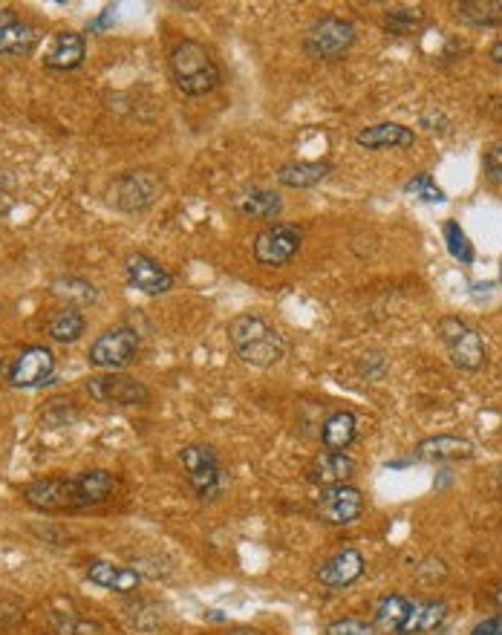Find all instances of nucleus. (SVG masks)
I'll return each mask as SVG.
<instances>
[{"label": "nucleus", "instance_id": "e433bc0d", "mask_svg": "<svg viewBox=\"0 0 502 635\" xmlns=\"http://www.w3.org/2000/svg\"><path fill=\"white\" fill-rule=\"evenodd\" d=\"M471 635H502V621L500 618H485L482 624L474 627V633Z\"/></svg>", "mask_w": 502, "mask_h": 635}, {"label": "nucleus", "instance_id": "7ed1b4c3", "mask_svg": "<svg viewBox=\"0 0 502 635\" xmlns=\"http://www.w3.org/2000/svg\"><path fill=\"white\" fill-rule=\"evenodd\" d=\"M355 44V26L338 15H324L306 29L303 50L315 61H341Z\"/></svg>", "mask_w": 502, "mask_h": 635}, {"label": "nucleus", "instance_id": "58836bf2", "mask_svg": "<svg viewBox=\"0 0 502 635\" xmlns=\"http://www.w3.org/2000/svg\"><path fill=\"white\" fill-rule=\"evenodd\" d=\"M12 205H15V200L9 197V191H0V220L12 211Z\"/></svg>", "mask_w": 502, "mask_h": 635}, {"label": "nucleus", "instance_id": "7c9ffc66", "mask_svg": "<svg viewBox=\"0 0 502 635\" xmlns=\"http://www.w3.org/2000/svg\"><path fill=\"white\" fill-rule=\"evenodd\" d=\"M52 630L55 635H101V624L76 612H52Z\"/></svg>", "mask_w": 502, "mask_h": 635}, {"label": "nucleus", "instance_id": "b1692460", "mask_svg": "<svg viewBox=\"0 0 502 635\" xmlns=\"http://www.w3.org/2000/svg\"><path fill=\"white\" fill-rule=\"evenodd\" d=\"M332 174L329 162H286L277 171V182L286 188H312Z\"/></svg>", "mask_w": 502, "mask_h": 635}, {"label": "nucleus", "instance_id": "1a4fd4ad", "mask_svg": "<svg viewBox=\"0 0 502 635\" xmlns=\"http://www.w3.org/2000/svg\"><path fill=\"white\" fill-rule=\"evenodd\" d=\"M301 252V231L289 223H272L254 237V260L266 269L286 266Z\"/></svg>", "mask_w": 502, "mask_h": 635}, {"label": "nucleus", "instance_id": "20e7f679", "mask_svg": "<svg viewBox=\"0 0 502 635\" xmlns=\"http://www.w3.org/2000/svg\"><path fill=\"white\" fill-rule=\"evenodd\" d=\"M179 462L202 500H214L226 491V468L220 465V457L211 445H185Z\"/></svg>", "mask_w": 502, "mask_h": 635}, {"label": "nucleus", "instance_id": "393cba45", "mask_svg": "<svg viewBox=\"0 0 502 635\" xmlns=\"http://www.w3.org/2000/svg\"><path fill=\"white\" fill-rule=\"evenodd\" d=\"M355 428H358V422H355V416H352L350 410L332 413L327 422H324V431H321L324 448L332 451V454H344L352 445V439H355Z\"/></svg>", "mask_w": 502, "mask_h": 635}, {"label": "nucleus", "instance_id": "bb28decb", "mask_svg": "<svg viewBox=\"0 0 502 635\" xmlns=\"http://www.w3.org/2000/svg\"><path fill=\"white\" fill-rule=\"evenodd\" d=\"M52 292L73 306H90V304H96V301H99V292H96V286H93L90 280L73 278V275H70V278L52 280Z\"/></svg>", "mask_w": 502, "mask_h": 635}, {"label": "nucleus", "instance_id": "a878e982", "mask_svg": "<svg viewBox=\"0 0 502 635\" xmlns=\"http://www.w3.org/2000/svg\"><path fill=\"white\" fill-rule=\"evenodd\" d=\"M50 338L52 341H58V344H73L78 341L84 330H87V321H84V315L78 312L76 306H64V309H58L55 315L50 318Z\"/></svg>", "mask_w": 502, "mask_h": 635}, {"label": "nucleus", "instance_id": "f03ea898", "mask_svg": "<svg viewBox=\"0 0 502 635\" xmlns=\"http://www.w3.org/2000/svg\"><path fill=\"white\" fill-rule=\"evenodd\" d=\"M168 67L174 84L185 96H205L217 90L220 84V67L211 58V52L202 47L200 41H179L168 52Z\"/></svg>", "mask_w": 502, "mask_h": 635}, {"label": "nucleus", "instance_id": "6e6552de", "mask_svg": "<svg viewBox=\"0 0 502 635\" xmlns=\"http://www.w3.org/2000/svg\"><path fill=\"white\" fill-rule=\"evenodd\" d=\"M139 353V332L130 327H116V330L101 332L90 347V364L99 370H125L130 361H136Z\"/></svg>", "mask_w": 502, "mask_h": 635}, {"label": "nucleus", "instance_id": "9b49d317", "mask_svg": "<svg viewBox=\"0 0 502 635\" xmlns=\"http://www.w3.org/2000/svg\"><path fill=\"white\" fill-rule=\"evenodd\" d=\"M52 376H55V356H52L50 347H44V344L26 347L9 364V384L21 387V390L44 387V384H50Z\"/></svg>", "mask_w": 502, "mask_h": 635}, {"label": "nucleus", "instance_id": "79ce46f5", "mask_svg": "<svg viewBox=\"0 0 502 635\" xmlns=\"http://www.w3.org/2000/svg\"><path fill=\"white\" fill-rule=\"evenodd\" d=\"M12 185V177H6V171H0V191H6Z\"/></svg>", "mask_w": 502, "mask_h": 635}, {"label": "nucleus", "instance_id": "cd10ccee", "mask_svg": "<svg viewBox=\"0 0 502 635\" xmlns=\"http://www.w3.org/2000/svg\"><path fill=\"white\" fill-rule=\"evenodd\" d=\"M456 18L474 26H500L502 24V3L497 0H474V3H459Z\"/></svg>", "mask_w": 502, "mask_h": 635}, {"label": "nucleus", "instance_id": "2eb2a0df", "mask_svg": "<svg viewBox=\"0 0 502 635\" xmlns=\"http://www.w3.org/2000/svg\"><path fill=\"white\" fill-rule=\"evenodd\" d=\"M87 578H90V584L101 586L107 592H119V595H130L142 584V575L136 569H127V566L110 563V560H90Z\"/></svg>", "mask_w": 502, "mask_h": 635}, {"label": "nucleus", "instance_id": "39448f33", "mask_svg": "<svg viewBox=\"0 0 502 635\" xmlns=\"http://www.w3.org/2000/svg\"><path fill=\"white\" fill-rule=\"evenodd\" d=\"M439 335L451 353L453 364L468 370V373H477L485 367V344H482V335H479L474 327H468L462 318H442L439 321Z\"/></svg>", "mask_w": 502, "mask_h": 635}, {"label": "nucleus", "instance_id": "0eeeda50", "mask_svg": "<svg viewBox=\"0 0 502 635\" xmlns=\"http://www.w3.org/2000/svg\"><path fill=\"white\" fill-rule=\"evenodd\" d=\"M162 194V179L156 177L153 171H127L122 177L113 182L110 188V203L116 205L119 211L136 214L151 208Z\"/></svg>", "mask_w": 502, "mask_h": 635}, {"label": "nucleus", "instance_id": "9d476101", "mask_svg": "<svg viewBox=\"0 0 502 635\" xmlns=\"http://www.w3.org/2000/svg\"><path fill=\"white\" fill-rule=\"evenodd\" d=\"M87 393H90V399L104 402V405L142 407L151 402V390L139 379L125 376V373H107V376L87 379Z\"/></svg>", "mask_w": 502, "mask_h": 635}, {"label": "nucleus", "instance_id": "412c9836", "mask_svg": "<svg viewBox=\"0 0 502 635\" xmlns=\"http://www.w3.org/2000/svg\"><path fill=\"white\" fill-rule=\"evenodd\" d=\"M76 480L78 491H81V506L84 508L107 503V500L116 494V488H119V480H116L110 471H104V468L81 471V474H76Z\"/></svg>", "mask_w": 502, "mask_h": 635}, {"label": "nucleus", "instance_id": "c9c22d12", "mask_svg": "<svg viewBox=\"0 0 502 635\" xmlns=\"http://www.w3.org/2000/svg\"><path fill=\"white\" fill-rule=\"evenodd\" d=\"M485 177L494 185H502V145L485 153Z\"/></svg>", "mask_w": 502, "mask_h": 635}, {"label": "nucleus", "instance_id": "ea45409f", "mask_svg": "<svg viewBox=\"0 0 502 635\" xmlns=\"http://www.w3.org/2000/svg\"><path fill=\"white\" fill-rule=\"evenodd\" d=\"M491 58H494L497 64H502V41H497V44L491 47Z\"/></svg>", "mask_w": 502, "mask_h": 635}, {"label": "nucleus", "instance_id": "72a5a7b5", "mask_svg": "<svg viewBox=\"0 0 502 635\" xmlns=\"http://www.w3.org/2000/svg\"><path fill=\"white\" fill-rule=\"evenodd\" d=\"M445 243H448V252L456 257V260H462V263H471L474 260V249H471V243H468V237H465V231L459 229V223H445Z\"/></svg>", "mask_w": 502, "mask_h": 635}, {"label": "nucleus", "instance_id": "c756f323", "mask_svg": "<svg viewBox=\"0 0 502 635\" xmlns=\"http://www.w3.org/2000/svg\"><path fill=\"white\" fill-rule=\"evenodd\" d=\"M422 24H425V12L419 6H393V9L384 12V26L393 35H407Z\"/></svg>", "mask_w": 502, "mask_h": 635}, {"label": "nucleus", "instance_id": "f257e3e1", "mask_svg": "<svg viewBox=\"0 0 502 635\" xmlns=\"http://www.w3.org/2000/svg\"><path fill=\"white\" fill-rule=\"evenodd\" d=\"M228 341L243 364L260 367V370L275 367L277 361L286 356L283 335L263 315H254V312L237 315L228 324Z\"/></svg>", "mask_w": 502, "mask_h": 635}, {"label": "nucleus", "instance_id": "4468645a", "mask_svg": "<svg viewBox=\"0 0 502 635\" xmlns=\"http://www.w3.org/2000/svg\"><path fill=\"white\" fill-rule=\"evenodd\" d=\"M364 575V555L358 549H341L318 569V581L329 589H344Z\"/></svg>", "mask_w": 502, "mask_h": 635}, {"label": "nucleus", "instance_id": "423d86ee", "mask_svg": "<svg viewBox=\"0 0 502 635\" xmlns=\"http://www.w3.org/2000/svg\"><path fill=\"white\" fill-rule=\"evenodd\" d=\"M26 506L44 514H61V511H76L81 506V491L76 477H47L35 480L24 488Z\"/></svg>", "mask_w": 502, "mask_h": 635}, {"label": "nucleus", "instance_id": "4c0bfd02", "mask_svg": "<svg viewBox=\"0 0 502 635\" xmlns=\"http://www.w3.org/2000/svg\"><path fill=\"white\" fill-rule=\"evenodd\" d=\"M15 21H18V12H15L12 6H0V29L15 24Z\"/></svg>", "mask_w": 502, "mask_h": 635}, {"label": "nucleus", "instance_id": "f3484780", "mask_svg": "<svg viewBox=\"0 0 502 635\" xmlns=\"http://www.w3.org/2000/svg\"><path fill=\"white\" fill-rule=\"evenodd\" d=\"M352 477H355V462L347 454H332V451L318 454V457L312 459V465L306 468V480L321 485V488L347 485Z\"/></svg>", "mask_w": 502, "mask_h": 635}, {"label": "nucleus", "instance_id": "6ab92c4d", "mask_svg": "<svg viewBox=\"0 0 502 635\" xmlns=\"http://www.w3.org/2000/svg\"><path fill=\"white\" fill-rule=\"evenodd\" d=\"M448 618V604L445 601H410V610H407V618L399 627V635H422L433 633L445 624Z\"/></svg>", "mask_w": 502, "mask_h": 635}, {"label": "nucleus", "instance_id": "5701e85b", "mask_svg": "<svg viewBox=\"0 0 502 635\" xmlns=\"http://www.w3.org/2000/svg\"><path fill=\"white\" fill-rule=\"evenodd\" d=\"M38 41H41L38 29L18 18L15 24H9L0 29V55H9V58H26V55H32V52H35Z\"/></svg>", "mask_w": 502, "mask_h": 635}, {"label": "nucleus", "instance_id": "dca6fc26", "mask_svg": "<svg viewBox=\"0 0 502 635\" xmlns=\"http://www.w3.org/2000/svg\"><path fill=\"white\" fill-rule=\"evenodd\" d=\"M416 142L410 127L399 122H381V125L361 127L355 133V145L367 148V151H387V148H410Z\"/></svg>", "mask_w": 502, "mask_h": 635}, {"label": "nucleus", "instance_id": "f704fd0d", "mask_svg": "<svg viewBox=\"0 0 502 635\" xmlns=\"http://www.w3.org/2000/svg\"><path fill=\"white\" fill-rule=\"evenodd\" d=\"M327 635H376V630L364 621H355V618H344V621H335L329 624Z\"/></svg>", "mask_w": 502, "mask_h": 635}, {"label": "nucleus", "instance_id": "ddd939ff", "mask_svg": "<svg viewBox=\"0 0 502 635\" xmlns=\"http://www.w3.org/2000/svg\"><path fill=\"white\" fill-rule=\"evenodd\" d=\"M125 275H127V283L133 286V289H139V292H145V295H165V292H171L174 289V275L165 269V266H159V260H153L151 254L145 252H133L125 257Z\"/></svg>", "mask_w": 502, "mask_h": 635}, {"label": "nucleus", "instance_id": "c85d7f7f", "mask_svg": "<svg viewBox=\"0 0 502 635\" xmlns=\"http://www.w3.org/2000/svg\"><path fill=\"white\" fill-rule=\"evenodd\" d=\"M407 610H410V601L404 595H384L376 604V624L384 630V633H399V627L407 618Z\"/></svg>", "mask_w": 502, "mask_h": 635}, {"label": "nucleus", "instance_id": "a211bd4d", "mask_svg": "<svg viewBox=\"0 0 502 635\" xmlns=\"http://www.w3.org/2000/svg\"><path fill=\"white\" fill-rule=\"evenodd\" d=\"M84 55H87L84 35H78V32H58L52 38L50 50L44 52V67L47 70H58V73H67V70H76V67L84 64Z\"/></svg>", "mask_w": 502, "mask_h": 635}, {"label": "nucleus", "instance_id": "f8f14e48", "mask_svg": "<svg viewBox=\"0 0 502 635\" xmlns=\"http://www.w3.org/2000/svg\"><path fill=\"white\" fill-rule=\"evenodd\" d=\"M315 508L329 526H350L352 520H358V514L364 511V497L350 483L329 485V488H321Z\"/></svg>", "mask_w": 502, "mask_h": 635}, {"label": "nucleus", "instance_id": "a19ab883", "mask_svg": "<svg viewBox=\"0 0 502 635\" xmlns=\"http://www.w3.org/2000/svg\"><path fill=\"white\" fill-rule=\"evenodd\" d=\"M228 635H260L257 630H251V627H234Z\"/></svg>", "mask_w": 502, "mask_h": 635}, {"label": "nucleus", "instance_id": "2f4dec72", "mask_svg": "<svg viewBox=\"0 0 502 635\" xmlns=\"http://www.w3.org/2000/svg\"><path fill=\"white\" fill-rule=\"evenodd\" d=\"M404 194L419 197V200H425V203H445V191L433 182L430 174H419L416 179H410V182L404 185Z\"/></svg>", "mask_w": 502, "mask_h": 635}, {"label": "nucleus", "instance_id": "473e14b6", "mask_svg": "<svg viewBox=\"0 0 502 635\" xmlns=\"http://www.w3.org/2000/svg\"><path fill=\"white\" fill-rule=\"evenodd\" d=\"M127 618L136 630H156L162 624V607H156L151 601H139L130 607Z\"/></svg>", "mask_w": 502, "mask_h": 635}, {"label": "nucleus", "instance_id": "4be33fe9", "mask_svg": "<svg viewBox=\"0 0 502 635\" xmlns=\"http://www.w3.org/2000/svg\"><path fill=\"white\" fill-rule=\"evenodd\" d=\"M416 457L425 462H445V459H471L474 445L459 436H433L416 445Z\"/></svg>", "mask_w": 502, "mask_h": 635}, {"label": "nucleus", "instance_id": "aec40b11", "mask_svg": "<svg viewBox=\"0 0 502 635\" xmlns=\"http://www.w3.org/2000/svg\"><path fill=\"white\" fill-rule=\"evenodd\" d=\"M234 208L251 220H277L283 211V200L269 188H246L234 197Z\"/></svg>", "mask_w": 502, "mask_h": 635}, {"label": "nucleus", "instance_id": "37998d69", "mask_svg": "<svg viewBox=\"0 0 502 635\" xmlns=\"http://www.w3.org/2000/svg\"><path fill=\"white\" fill-rule=\"evenodd\" d=\"M497 604L502 607V586H500V592H497Z\"/></svg>", "mask_w": 502, "mask_h": 635}]
</instances>
